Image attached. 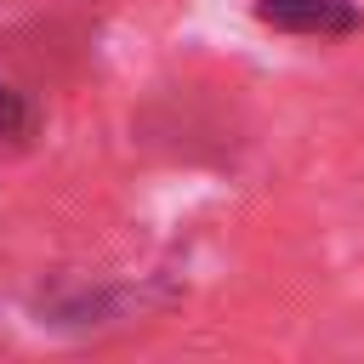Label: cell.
<instances>
[{
	"mask_svg": "<svg viewBox=\"0 0 364 364\" xmlns=\"http://www.w3.org/2000/svg\"><path fill=\"white\" fill-rule=\"evenodd\" d=\"M262 23L290 28V34H341L358 23L353 0H256Z\"/></svg>",
	"mask_w": 364,
	"mask_h": 364,
	"instance_id": "6da1fadb",
	"label": "cell"
},
{
	"mask_svg": "<svg viewBox=\"0 0 364 364\" xmlns=\"http://www.w3.org/2000/svg\"><path fill=\"white\" fill-rule=\"evenodd\" d=\"M28 125H34L28 102H23L11 85H0V142H6V148H17V142L28 136Z\"/></svg>",
	"mask_w": 364,
	"mask_h": 364,
	"instance_id": "7a4b0ae2",
	"label": "cell"
}]
</instances>
